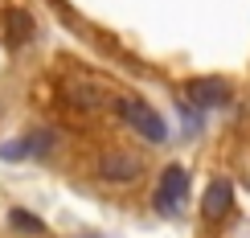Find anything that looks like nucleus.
Segmentation results:
<instances>
[{
  "mask_svg": "<svg viewBox=\"0 0 250 238\" xmlns=\"http://www.w3.org/2000/svg\"><path fill=\"white\" fill-rule=\"evenodd\" d=\"M111 111H115L119 119H127V128H135L144 140H152V144H160L164 136H168V128H164V119L156 115V111L148 107L144 99H131V95H119V99H111Z\"/></svg>",
  "mask_w": 250,
  "mask_h": 238,
  "instance_id": "nucleus-2",
  "label": "nucleus"
},
{
  "mask_svg": "<svg viewBox=\"0 0 250 238\" xmlns=\"http://www.w3.org/2000/svg\"><path fill=\"white\" fill-rule=\"evenodd\" d=\"M54 148V136L49 131H37V136H25V140H13L0 148V156L4 160H25V156H41V152Z\"/></svg>",
  "mask_w": 250,
  "mask_h": 238,
  "instance_id": "nucleus-7",
  "label": "nucleus"
},
{
  "mask_svg": "<svg viewBox=\"0 0 250 238\" xmlns=\"http://www.w3.org/2000/svg\"><path fill=\"white\" fill-rule=\"evenodd\" d=\"M185 197H189V173H185L181 164H168V169L160 173V189H156V205H160L164 214H181Z\"/></svg>",
  "mask_w": 250,
  "mask_h": 238,
  "instance_id": "nucleus-4",
  "label": "nucleus"
},
{
  "mask_svg": "<svg viewBox=\"0 0 250 238\" xmlns=\"http://www.w3.org/2000/svg\"><path fill=\"white\" fill-rule=\"evenodd\" d=\"M140 173H144V164L127 148H107L99 156V177L111 185H131V181H140Z\"/></svg>",
  "mask_w": 250,
  "mask_h": 238,
  "instance_id": "nucleus-3",
  "label": "nucleus"
},
{
  "mask_svg": "<svg viewBox=\"0 0 250 238\" xmlns=\"http://www.w3.org/2000/svg\"><path fill=\"white\" fill-rule=\"evenodd\" d=\"M8 226H13V230H21V234H33V238L45 234V222H37L29 210H13V214H8Z\"/></svg>",
  "mask_w": 250,
  "mask_h": 238,
  "instance_id": "nucleus-9",
  "label": "nucleus"
},
{
  "mask_svg": "<svg viewBox=\"0 0 250 238\" xmlns=\"http://www.w3.org/2000/svg\"><path fill=\"white\" fill-rule=\"evenodd\" d=\"M230 205H234V185H230V181H213L209 189H205L201 214H205L209 222H217V218H226V214H230Z\"/></svg>",
  "mask_w": 250,
  "mask_h": 238,
  "instance_id": "nucleus-6",
  "label": "nucleus"
},
{
  "mask_svg": "<svg viewBox=\"0 0 250 238\" xmlns=\"http://www.w3.org/2000/svg\"><path fill=\"white\" fill-rule=\"evenodd\" d=\"M33 37V13L29 8H8L4 13V41L8 45H25Z\"/></svg>",
  "mask_w": 250,
  "mask_h": 238,
  "instance_id": "nucleus-8",
  "label": "nucleus"
},
{
  "mask_svg": "<svg viewBox=\"0 0 250 238\" xmlns=\"http://www.w3.org/2000/svg\"><path fill=\"white\" fill-rule=\"evenodd\" d=\"M58 99L66 103L70 111H82V115H99V111L111 107L107 87L95 82V78H66V82L58 87Z\"/></svg>",
  "mask_w": 250,
  "mask_h": 238,
  "instance_id": "nucleus-1",
  "label": "nucleus"
},
{
  "mask_svg": "<svg viewBox=\"0 0 250 238\" xmlns=\"http://www.w3.org/2000/svg\"><path fill=\"white\" fill-rule=\"evenodd\" d=\"M185 95H189L193 107L209 111V107H222V103L230 99V87H226L222 78H193L189 87H185Z\"/></svg>",
  "mask_w": 250,
  "mask_h": 238,
  "instance_id": "nucleus-5",
  "label": "nucleus"
}]
</instances>
